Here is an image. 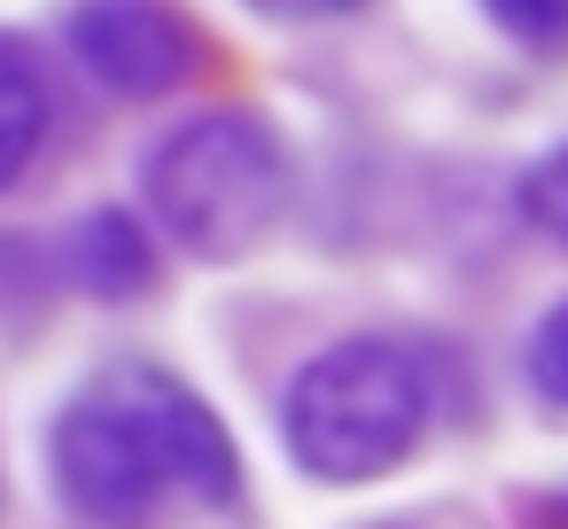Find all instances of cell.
<instances>
[{
    "mask_svg": "<svg viewBox=\"0 0 568 529\" xmlns=\"http://www.w3.org/2000/svg\"><path fill=\"white\" fill-rule=\"evenodd\" d=\"M48 475L94 521H133L164 498L226 506L242 490V459L219 413L149 358H118L71 389L48 428Z\"/></svg>",
    "mask_w": 568,
    "mask_h": 529,
    "instance_id": "obj_1",
    "label": "cell"
},
{
    "mask_svg": "<svg viewBox=\"0 0 568 529\" xmlns=\"http://www.w3.org/2000/svg\"><path fill=\"white\" fill-rule=\"evenodd\" d=\"M428 413H436L428 366L389 335H351L296 366L281 397V444L312 482L351 490L405 467L428 436Z\"/></svg>",
    "mask_w": 568,
    "mask_h": 529,
    "instance_id": "obj_2",
    "label": "cell"
},
{
    "mask_svg": "<svg viewBox=\"0 0 568 529\" xmlns=\"http://www.w3.org/2000/svg\"><path fill=\"white\" fill-rule=\"evenodd\" d=\"M288 203V149L257 110H203L149 156V211L195 257H242Z\"/></svg>",
    "mask_w": 568,
    "mask_h": 529,
    "instance_id": "obj_3",
    "label": "cell"
},
{
    "mask_svg": "<svg viewBox=\"0 0 568 529\" xmlns=\"http://www.w3.org/2000/svg\"><path fill=\"white\" fill-rule=\"evenodd\" d=\"M63 32L87 79L125 102H156L195 71V24L172 0H79Z\"/></svg>",
    "mask_w": 568,
    "mask_h": 529,
    "instance_id": "obj_4",
    "label": "cell"
},
{
    "mask_svg": "<svg viewBox=\"0 0 568 529\" xmlns=\"http://www.w3.org/2000/svg\"><path fill=\"white\" fill-rule=\"evenodd\" d=\"M71 273H79L87 296L133 304V296L156 281V250H149V234H141L125 211H94V218L71 234Z\"/></svg>",
    "mask_w": 568,
    "mask_h": 529,
    "instance_id": "obj_5",
    "label": "cell"
},
{
    "mask_svg": "<svg viewBox=\"0 0 568 529\" xmlns=\"http://www.w3.org/2000/svg\"><path fill=\"white\" fill-rule=\"evenodd\" d=\"M48 141V87H40V63L0 32V187H17L32 172Z\"/></svg>",
    "mask_w": 568,
    "mask_h": 529,
    "instance_id": "obj_6",
    "label": "cell"
},
{
    "mask_svg": "<svg viewBox=\"0 0 568 529\" xmlns=\"http://www.w3.org/2000/svg\"><path fill=\"white\" fill-rule=\"evenodd\" d=\"M529 389H537L552 413H568V304H552V312L529 327Z\"/></svg>",
    "mask_w": 568,
    "mask_h": 529,
    "instance_id": "obj_7",
    "label": "cell"
},
{
    "mask_svg": "<svg viewBox=\"0 0 568 529\" xmlns=\"http://www.w3.org/2000/svg\"><path fill=\"white\" fill-rule=\"evenodd\" d=\"M521 211H529L537 234H552V242L568 250V149H552V156L521 180Z\"/></svg>",
    "mask_w": 568,
    "mask_h": 529,
    "instance_id": "obj_8",
    "label": "cell"
},
{
    "mask_svg": "<svg viewBox=\"0 0 568 529\" xmlns=\"http://www.w3.org/2000/svg\"><path fill=\"white\" fill-rule=\"evenodd\" d=\"M483 9L521 48H568V0H483Z\"/></svg>",
    "mask_w": 568,
    "mask_h": 529,
    "instance_id": "obj_9",
    "label": "cell"
},
{
    "mask_svg": "<svg viewBox=\"0 0 568 529\" xmlns=\"http://www.w3.org/2000/svg\"><path fill=\"white\" fill-rule=\"evenodd\" d=\"M250 9H265V17H343L358 0H250Z\"/></svg>",
    "mask_w": 568,
    "mask_h": 529,
    "instance_id": "obj_10",
    "label": "cell"
},
{
    "mask_svg": "<svg viewBox=\"0 0 568 529\" xmlns=\"http://www.w3.org/2000/svg\"><path fill=\"white\" fill-rule=\"evenodd\" d=\"M529 521H537V529H568V490L537 498V506H529Z\"/></svg>",
    "mask_w": 568,
    "mask_h": 529,
    "instance_id": "obj_11",
    "label": "cell"
}]
</instances>
